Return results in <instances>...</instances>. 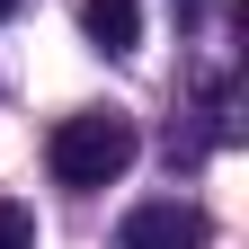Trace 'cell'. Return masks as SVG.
Returning a JSON list of instances; mask_svg holds the SVG:
<instances>
[{
  "instance_id": "3",
  "label": "cell",
  "mask_w": 249,
  "mask_h": 249,
  "mask_svg": "<svg viewBox=\"0 0 249 249\" xmlns=\"http://www.w3.org/2000/svg\"><path fill=\"white\" fill-rule=\"evenodd\" d=\"M80 27L98 53H134L142 45V0H80Z\"/></svg>"
},
{
  "instance_id": "4",
  "label": "cell",
  "mask_w": 249,
  "mask_h": 249,
  "mask_svg": "<svg viewBox=\"0 0 249 249\" xmlns=\"http://www.w3.org/2000/svg\"><path fill=\"white\" fill-rule=\"evenodd\" d=\"M0 249H36V213L0 196Z\"/></svg>"
},
{
  "instance_id": "5",
  "label": "cell",
  "mask_w": 249,
  "mask_h": 249,
  "mask_svg": "<svg viewBox=\"0 0 249 249\" xmlns=\"http://www.w3.org/2000/svg\"><path fill=\"white\" fill-rule=\"evenodd\" d=\"M0 18H18V0H0Z\"/></svg>"
},
{
  "instance_id": "2",
  "label": "cell",
  "mask_w": 249,
  "mask_h": 249,
  "mask_svg": "<svg viewBox=\"0 0 249 249\" xmlns=\"http://www.w3.org/2000/svg\"><path fill=\"white\" fill-rule=\"evenodd\" d=\"M205 240H213L205 205H178V196L134 205V213H124V231H116V249H205Z\"/></svg>"
},
{
  "instance_id": "1",
  "label": "cell",
  "mask_w": 249,
  "mask_h": 249,
  "mask_svg": "<svg viewBox=\"0 0 249 249\" xmlns=\"http://www.w3.org/2000/svg\"><path fill=\"white\" fill-rule=\"evenodd\" d=\"M134 116H116V107H89V116H62L53 124V142H45V160L62 187H116L124 169H134Z\"/></svg>"
}]
</instances>
